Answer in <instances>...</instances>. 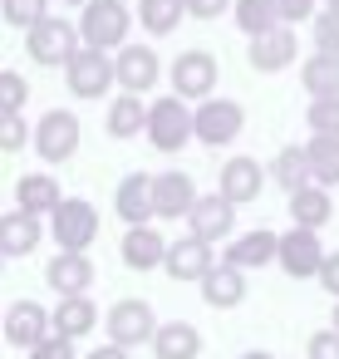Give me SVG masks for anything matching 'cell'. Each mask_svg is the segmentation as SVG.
I'll return each instance as SVG.
<instances>
[{
    "label": "cell",
    "instance_id": "45",
    "mask_svg": "<svg viewBox=\"0 0 339 359\" xmlns=\"http://www.w3.org/2000/svg\"><path fill=\"white\" fill-rule=\"evenodd\" d=\"M241 359H270V354H265V349H251V354H241Z\"/></svg>",
    "mask_w": 339,
    "mask_h": 359
},
{
    "label": "cell",
    "instance_id": "35",
    "mask_svg": "<svg viewBox=\"0 0 339 359\" xmlns=\"http://www.w3.org/2000/svg\"><path fill=\"white\" fill-rule=\"evenodd\" d=\"M25 143H35V133L25 128V114L0 109V153H20Z\"/></svg>",
    "mask_w": 339,
    "mask_h": 359
},
{
    "label": "cell",
    "instance_id": "37",
    "mask_svg": "<svg viewBox=\"0 0 339 359\" xmlns=\"http://www.w3.org/2000/svg\"><path fill=\"white\" fill-rule=\"evenodd\" d=\"M25 104H30V84L20 79V69H0V109L25 114Z\"/></svg>",
    "mask_w": 339,
    "mask_h": 359
},
{
    "label": "cell",
    "instance_id": "12",
    "mask_svg": "<svg viewBox=\"0 0 339 359\" xmlns=\"http://www.w3.org/2000/svg\"><path fill=\"white\" fill-rule=\"evenodd\" d=\"M113 65H118V89L123 94H148L162 79V60H158L153 45H128V50L113 55Z\"/></svg>",
    "mask_w": 339,
    "mask_h": 359
},
{
    "label": "cell",
    "instance_id": "48",
    "mask_svg": "<svg viewBox=\"0 0 339 359\" xmlns=\"http://www.w3.org/2000/svg\"><path fill=\"white\" fill-rule=\"evenodd\" d=\"M334 330H339V305H334Z\"/></svg>",
    "mask_w": 339,
    "mask_h": 359
},
{
    "label": "cell",
    "instance_id": "40",
    "mask_svg": "<svg viewBox=\"0 0 339 359\" xmlns=\"http://www.w3.org/2000/svg\"><path fill=\"white\" fill-rule=\"evenodd\" d=\"M30 359H74V339H64V334H50L40 349H30Z\"/></svg>",
    "mask_w": 339,
    "mask_h": 359
},
{
    "label": "cell",
    "instance_id": "32",
    "mask_svg": "<svg viewBox=\"0 0 339 359\" xmlns=\"http://www.w3.org/2000/svg\"><path fill=\"white\" fill-rule=\"evenodd\" d=\"M182 20H187V0H138V25L158 40L172 35Z\"/></svg>",
    "mask_w": 339,
    "mask_h": 359
},
{
    "label": "cell",
    "instance_id": "16",
    "mask_svg": "<svg viewBox=\"0 0 339 359\" xmlns=\"http://www.w3.org/2000/svg\"><path fill=\"white\" fill-rule=\"evenodd\" d=\"M113 212L123 217V226H148V217H158L153 207V177L148 172H128L113 192Z\"/></svg>",
    "mask_w": 339,
    "mask_h": 359
},
{
    "label": "cell",
    "instance_id": "13",
    "mask_svg": "<svg viewBox=\"0 0 339 359\" xmlns=\"http://www.w3.org/2000/svg\"><path fill=\"white\" fill-rule=\"evenodd\" d=\"M246 60H251V69H256V74H280V69H290V65L300 60L295 30H290V25H280V30H270V35L251 40V45H246Z\"/></svg>",
    "mask_w": 339,
    "mask_h": 359
},
{
    "label": "cell",
    "instance_id": "29",
    "mask_svg": "<svg viewBox=\"0 0 339 359\" xmlns=\"http://www.w3.org/2000/svg\"><path fill=\"white\" fill-rule=\"evenodd\" d=\"M270 177H275V187H285V192H300V187H310L314 182V168H310V148H280L275 153V163H270Z\"/></svg>",
    "mask_w": 339,
    "mask_h": 359
},
{
    "label": "cell",
    "instance_id": "11",
    "mask_svg": "<svg viewBox=\"0 0 339 359\" xmlns=\"http://www.w3.org/2000/svg\"><path fill=\"white\" fill-rule=\"evenodd\" d=\"M50 334H55V315H45V305L15 300V305L6 310V339H11L15 349H40Z\"/></svg>",
    "mask_w": 339,
    "mask_h": 359
},
{
    "label": "cell",
    "instance_id": "34",
    "mask_svg": "<svg viewBox=\"0 0 339 359\" xmlns=\"http://www.w3.org/2000/svg\"><path fill=\"white\" fill-rule=\"evenodd\" d=\"M0 20L30 35L40 20H50V0H0Z\"/></svg>",
    "mask_w": 339,
    "mask_h": 359
},
{
    "label": "cell",
    "instance_id": "23",
    "mask_svg": "<svg viewBox=\"0 0 339 359\" xmlns=\"http://www.w3.org/2000/svg\"><path fill=\"white\" fill-rule=\"evenodd\" d=\"M35 246H40V217L11 207L6 217H0V251L15 261V256H30Z\"/></svg>",
    "mask_w": 339,
    "mask_h": 359
},
{
    "label": "cell",
    "instance_id": "8",
    "mask_svg": "<svg viewBox=\"0 0 339 359\" xmlns=\"http://www.w3.org/2000/svg\"><path fill=\"white\" fill-rule=\"evenodd\" d=\"M35 153L45 163H69L79 153V114L74 109H50L35 123Z\"/></svg>",
    "mask_w": 339,
    "mask_h": 359
},
{
    "label": "cell",
    "instance_id": "26",
    "mask_svg": "<svg viewBox=\"0 0 339 359\" xmlns=\"http://www.w3.org/2000/svg\"><path fill=\"white\" fill-rule=\"evenodd\" d=\"M167 246H172V241H162L153 226H128V231H123V266L153 271V266L167 261Z\"/></svg>",
    "mask_w": 339,
    "mask_h": 359
},
{
    "label": "cell",
    "instance_id": "4",
    "mask_svg": "<svg viewBox=\"0 0 339 359\" xmlns=\"http://www.w3.org/2000/svg\"><path fill=\"white\" fill-rule=\"evenodd\" d=\"M64 84H69L74 99H104V94L118 84V65H113V55L84 45V50L64 65Z\"/></svg>",
    "mask_w": 339,
    "mask_h": 359
},
{
    "label": "cell",
    "instance_id": "36",
    "mask_svg": "<svg viewBox=\"0 0 339 359\" xmlns=\"http://www.w3.org/2000/svg\"><path fill=\"white\" fill-rule=\"evenodd\" d=\"M305 123H310V133L339 138V99H310V109H305Z\"/></svg>",
    "mask_w": 339,
    "mask_h": 359
},
{
    "label": "cell",
    "instance_id": "17",
    "mask_svg": "<svg viewBox=\"0 0 339 359\" xmlns=\"http://www.w3.org/2000/svg\"><path fill=\"white\" fill-rule=\"evenodd\" d=\"M187 226H192V236H202V241H226V236H231V226H236V202H226L221 192L197 197V207H192Z\"/></svg>",
    "mask_w": 339,
    "mask_h": 359
},
{
    "label": "cell",
    "instance_id": "28",
    "mask_svg": "<svg viewBox=\"0 0 339 359\" xmlns=\"http://www.w3.org/2000/svg\"><path fill=\"white\" fill-rule=\"evenodd\" d=\"M231 20L246 40H261L270 30H280V11H275V0H236L231 6Z\"/></svg>",
    "mask_w": 339,
    "mask_h": 359
},
{
    "label": "cell",
    "instance_id": "33",
    "mask_svg": "<svg viewBox=\"0 0 339 359\" xmlns=\"http://www.w3.org/2000/svg\"><path fill=\"white\" fill-rule=\"evenodd\" d=\"M305 148H310L314 182H319V187H339V138H324V133H314Z\"/></svg>",
    "mask_w": 339,
    "mask_h": 359
},
{
    "label": "cell",
    "instance_id": "15",
    "mask_svg": "<svg viewBox=\"0 0 339 359\" xmlns=\"http://www.w3.org/2000/svg\"><path fill=\"white\" fill-rule=\"evenodd\" d=\"M153 207H158V217H167V222L192 217V207H197V182H192L187 172H158V177H153Z\"/></svg>",
    "mask_w": 339,
    "mask_h": 359
},
{
    "label": "cell",
    "instance_id": "20",
    "mask_svg": "<svg viewBox=\"0 0 339 359\" xmlns=\"http://www.w3.org/2000/svg\"><path fill=\"white\" fill-rule=\"evenodd\" d=\"M270 261H280V236L275 231H265V226H256V231H246V236H236L231 246H226V266H241V271H261V266H270Z\"/></svg>",
    "mask_w": 339,
    "mask_h": 359
},
{
    "label": "cell",
    "instance_id": "18",
    "mask_svg": "<svg viewBox=\"0 0 339 359\" xmlns=\"http://www.w3.org/2000/svg\"><path fill=\"white\" fill-rule=\"evenodd\" d=\"M212 266H216V261H212V241H202V236L172 241V246H167V261H162V271H167L172 280H207Z\"/></svg>",
    "mask_w": 339,
    "mask_h": 359
},
{
    "label": "cell",
    "instance_id": "7",
    "mask_svg": "<svg viewBox=\"0 0 339 359\" xmlns=\"http://www.w3.org/2000/svg\"><path fill=\"white\" fill-rule=\"evenodd\" d=\"M241 128H246V109L236 99H207V104H197V143L202 148H226V143L241 138Z\"/></svg>",
    "mask_w": 339,
    "mask_h": 359
},
{
    "label": "cell",
    "instance_id": "19",
    "mask_svg": "<svg viewBox=\"0 0 339 359\" xmlns=\"http://www.w3.org/2000/svg\"><path fill=\"white\" fill-rule=\"evenodd\" d=\"M15 207L30 212V217H55V212L64 207L60 182H55L50 172H25V177L15 182Z\"/></svg>",
    "mask_w": 339,
    "mask_h": 359
},
{
    "label": "cell",
    "instance_id": "2",
    "mask_svg": "<svg viewBox=\"0 0 339 359\" xmlns=\"http://www.w3.org/2000/svg\"><path fill=\"white\" fill-rule=\"evenodd\" d=\"M197 138V109H187V99L177 94H162L148 114V143L158 153H177Z\"/></svg>",
    "mask_w": 339,
    "mask_h": 359
},
{
    "label": "cell",
    "instance_id": "46",
    "mask_svg": "<svg viewBox=\"0 0 339 359\" xmlns=\"http://www.w3.org/2000/svg\"><path fill=\"white\" fill-rule=\"evenodd\" d=\"M60 6H79V11H84V6H89V0H60Z\"/></svg>",
    "mask_w": 339,
    "mask_h": 359
},
{
    "label": "cell",
    "instance_id": "21",
    "mask_svg": "<svg viewBox=\"0 0 339 359\" xmlns=\"http://www.w3.org/2000/svg\"><path fill=\"white\" fill-rule=\"evenodd\" d=\"M45 280L60 290V300H64V295H84V290L94 285V261H89L84 251H60V256L50 261Z\"/></svg>",
    "mask_w": 339,
    "mask_h": 359
},
{
    "label": "cell",
    "instance_id": "38",
    "mask_svg": "<svg viewBox=\"0 0 339 359\" xmlns=\"http://www.w3.org/2000/svg\"><path fill=\"white\" fill-rule=\"evenodd\" d=\"M310 25H314V30H310V35H314V50H319V55H339V15H334V11H319Z\"/></svg>",
    "mask_w": 339,
    "mask_h": 359
},
{
    "label": "cell",
    "instance_id": "31",
    "mask_svg": "<svg viewBox=\"0 0 339 359\" xmlns=\"http://www.w3.org/2000/svg\"><path fill=\"white\" fill-rule=\"evenodd\" d=\"M94 325H99V310H94L89 295H64V300H60V310H55V334L79 339V334H89Z\"/></svg>",
    "mask_w": 339,
    "mask_h": 359
},
{
    "label": "cell",
    "instance_id": "6",
    "mask_svg": "<svg viewBox=\"0 0 339 359\" xmlns=\"http://www.w3.org/2000/svg\"><path fill=\"white\" fill-rule=\"evenodd\" d=\"M50 231H55L60 251H89L99 236V207L84 197H64V207L50 217Z\"/></svg>",
    "mask_w": 339,
    "mask_h": 359
},
{
    "label": "cell",
    "instance_id": "25",
    "mask_svg": "<svg viewBox=\"0 0 339 359\" xmlns=\"http://www.w3.org/2000/svg\"><path fill=\"white\" fill-rule=\"evenodd\" d=\"M329 217H334V197H329V187L310 182V187L290 192V222H295V226H305V231H319Z\"/></svg>",
    "mask_w": 339,
    "mask_h": 359
},
{
    "label": "cell",
    "instance_id": "27",
    "mask_svg": "<svg viewBox=\"0 0 339 359\" xmlns=\"http://www.w3.org/2000/svg\"><path fill=\"white\" fill-rule=\"evenodd\" d=\"M300 84L310 99H339V55H310L300 65Z\"/></svg>",
    "mask_w": 339,
    "mask_h": 359
},
{
    "label": "cell",
    "instance_id": "5",
    "mask_svg": "<svg viewBox=\"0 0 339 359\" xmlns=\"http://www.w3.org/2000/svg\"><path fill=\"white\" fill-rule=\"evenodd\" d=\"M172 94L177 99H187V104H207L212 99V89H216V55H207V50H182L177 60H172Z\"/></svg>",
    "mask_w": 339,
    "mask_h": 359
},
{
    "label": "cell",
    "instance_id": "44",
    "mask_svg": "<svg viewBox=\"0 0 339 359\" xmlns=\"http://www.w3.org/2000/svg\"><path fill=\"white\" fill-rule=\"evenodd\" d=\"M89 359H128V349H123V344H99Z\"/></svg>",
    "mask_w": 339,
    "mask_h": 359
},
{
    "label": "cell",
    "instance_id": "9",
    "mask_svg": "<svg viewBox=\"0 0 339 359\" xmlns=\"http://www.w3.org/2000/svg\"><path fill=\"white\" fill-rule=\"evenodd\" d=\"M104 325H109V339L123 344V349L158 339V320H153V305H148V300H118Z\"/></svg>",
    "mask_w": 339,
    "mask_h": 359
},
{
    "label": "cell",
    "instance_id": "43",
    "mask_svg": "<svg viewBox=\"0 0 339 359\" xmlns=\"http://www.w3.org/2000/svg\"><path fill=\"white\" fill-rule=\"evenodd\" d=\"M319 285H324L329 295H339V251L324 256V266H319Z\"/></svg>",
    "mask_w": 339,
    "mask_h": 359
},
{
    "label": "cell",
    "instance_id": "10",
    "mask_svg": "<svg viewBox=\"0 0 339 359\" xmlns=\"http://www.w3.org/2000/svg\"><path fill=\"white\" fill-rule=\"evenodd\" d=\"M324 256H329V251L319 246V231L290 226V231L280 236V271H285V276H295V280H305V276H319Z\"/></svg>",
    "mask_w": 339,
    "mask_h": 359
},
{
    "label": "cell",
    "instance_id": "14",
    "mask_svg": "<svg viewBox=\"0 0 339 359\" xmlns=\"http://www.w3.org/2000/svg\"><path fill=\"white\" fill-rule=\"evenodd\" d=\"M261 187H265V168L256 163V158H226L221 163V177H216V192L226 197V202H256L261 197Z\"/></svg>",
    "mask_w": 339,
    "mask_h": 359
},
{
    "label": "cell",
    "instance_id": "47",
    "mask_svg": "<svg viewBox=\"0 0 339 359\" xmlns=\"http://www.w3.org/2000/svg\"><path fill=\"white\" fill-rule=\"evenodd\" d=\"M324 11H334V15H339V0H324Z\"/></svg>",
    "mask_w": 339,
    "mask_h": 359
},
{
    "label": "cell",
    "instance_id": "3",
    "mask_svg": "<svg viewBox=\"0 0 339 359\" xmlns=\"http://www.w3.org/2000/svg\"><path fill=\"white\" fill-rule=\"evenodd\" d=\"M25 50H30L35 65H45V69H64V65L84 50V35H79V25H69L64 15H50V20H40V25L25 35Z\"/></svg>",
    "mask_w": 339,
    "mask_h": 359
},
{
    "label": "cell",
    "instance_id": "39",
    "mask_svg": "<svg viewBox=\"0 0 339 359\" xmlns=\"http://www.w3.org/2000/svg\"><path fill=\"white\" fill-rule=\"evenodd\" d=\"M275 11H280V25H305L319 15V0H275Z\"/></svg>",
    "mask_w": 339,
    "mask_h": 359
},
{
    "label": "cell",
    "instance_id": "49",
    "mask_svg": "<svg viewBox=\"0 0 339 359\" xmlns=\"http://www.w3.org/2000/svg\"><path fill=\"white\" fill-rule=\"evenodd\" d=\"M123 6H133V0H123Z\"/></svg>",
    "mask_w": 339,
    "mask_h": 359
},
{
    "label": "cell",
    "instance_id": "1",
    "mask_svg": "<svg viewBox=\"0 0 339 359\" xmlns=\"http://www.w3.org/2000/svg\"><path fill=\"white\" fill-rule=\"evenodd\" d=\"M79 35L89 50H104V55H118L128 50V30H133V11L123 6V0H89V6L79 11Z\"/></svg>",
    "mask_w": 339,
    "mask_h": 359
},
{
    "label": "cell",
    "instance_id": "22",
    "mask_svg": "<svg viewBox=\"0 0 339 359\" xmlns=\"http://www.w3.org/2000/svg\"><path fill=\"white\" fill-rule=\"evenodd\" d=\"M202 300L212 305V310H231V305H241L246 300V271L241 266H212L207 271V280H202Z\"/></svg>",
    "mask_w": 339,
    "mask_h": 359
},
{
    "label": "cell",
    "instance_id": "41",
    "mask_svg": "<svg viewBox=\"0 0 339 359\" xmlns=\"http://www.w3.org/2000/svg\"><path fill=\"white\" fill-rule=\"evenodd\" d=\"M236 6V0H187V15L192 20H216V15H226Z\"/></svg>",
    "mask_w": 339,
    "mask_h": 359
},
{
    "label": "cell",
    "instance_id": "42",
    "mask_svg": "<svg viewBox=\"0 0 339 359\" xmlns=\"http://www.w3.org/2000/svg\"><path fill=\"white\" fill-rule=\"evenodd\" d=\"M310 359H339V330H319L310 339Z\"/></svg>",
    "mask_w": 339,
    "mask_h": 359
},
{
    "label": "cell",
    "instance_id": "24",
    "mask_svg": "<svg viewBox=\"0 0 339 359\" xmlns=\"http://www.w3.org/2000/svg\"><path fill=\"white\" fill-rule=\"evenodd\" d=\"M148 114H153V104H143V94H118L109 104L104 128H109V138H138V133H148Z\"/></svg>",
    "mask_w": 339,
    "mask_h": 359
},
{
    "label": "cell",
    "instance_id": "30",
    "mask_svg": "<svg viewBox=\"0 0 339 359\" xmlns=\"http://www.w3.org/2000/svg\"><path fill=\"white\" fill-rule=\"evenodd\" d=\"M153 349H158V359H197L202 354V334H197V325L172 320V325H158Z\"/></svg>",
    "mask_w": 339,
    "mask_h": 359
}]
</instances>
